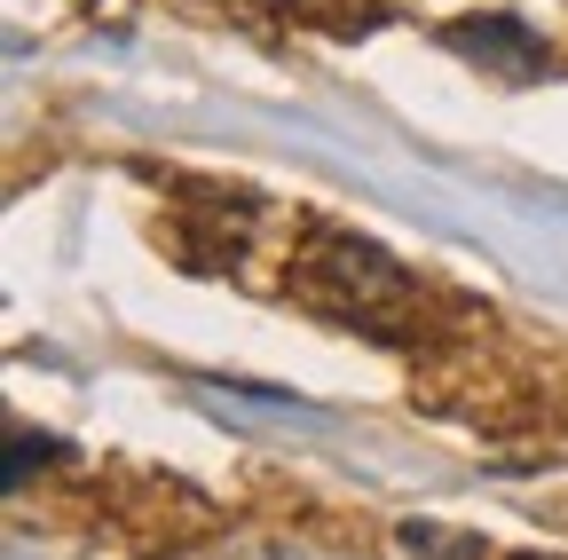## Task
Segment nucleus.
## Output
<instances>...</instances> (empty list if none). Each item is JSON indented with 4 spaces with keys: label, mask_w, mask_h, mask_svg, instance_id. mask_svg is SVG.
<instances>
[{
    "label": "nucleus",
    "mask_w": 568,
    "mask_h": 560,
    "mask_svg": "<svg viewBox=\"0 0 568 560\" xmlns=\"http://www.w3.org/2000/svg\"><path fill=\"white\" fill-rule=\"evenodd\" d=\"M32 458L48 466V458H63L55 442H32V435H9V489H24V474H32Z\"/></svg>",
    "instance_id": "7ed1b4c3"
},
{
    "label": "nucleus",
    "mask_w": 568,
    "mask_h": 560,
    "mask_svg": "<svg viewBox=\"0 0 568 560\" xmlns=\"http://www.w3.org/2000/svg\"><path fill=\"white\" fill-rule=\"evenodd\" d=\"M403 544H410V560H481V552H489L481 537H450V529H435V521H410Z\"/></svg>",
    "instance_id": "f03ea898"
},
{
    "label": "nucleus",
    "mask_w": 568,
    "mask_h": 560,
    "mask_svg": "<svg viewBox=\"0 0 568 560\" xmlns=\"http://www.w3.org/2000/svg\"><path fill=\"white\" fill-rule=\"evenodd\" d=\"M443 40H450L458 55L489 63V72H506V80H537V72H545V48H537V32H521L514 17H466V24H450Z\"/></svg>",
    "instance_id": "f257e3e1"
},
{
    "label": "nucleus",
    "mask_w": 568,
    "mask_h": 560,
    "mask_svg": "<svg viewBox=\"0 0 568 560\" xmlns=\"http://www.w3.org/2000/svg\"><path fill=\"white\" fill-rule=\"evenodd\" d=\"M514 560H537V552H514Z\"/></svg>",
    "instance_id": "20e7f679"
}]
</instances>
